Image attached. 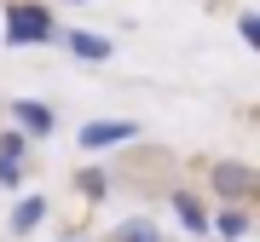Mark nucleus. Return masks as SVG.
I'll return each instance as SVG.
<instances>
[{
    "label": "nucleus",
    "mask_w": 260,
    "mask_h": 242,
    "mask_svg": "<svg viewBox=\"0 0 260 242\" xmlns=\"http://www.w3.org/2000/svg\"><path fill=\"white\" fill-rule=\"evenodd\" d=\"M23 133H0V156H12V162H23Z\"/></svg>",
    "instance_id": "nucleus-11"
},
{
    "label": "nucleus",
    "mask_w": 260,
    "mask_h": 242,
    "mask_svg": "<svg viewBox=\"0 0 260 242\" xmlns=\"http://www.w3.org/2000/svg\"><path fill=\"white\" fill-rule=\"evenodd\" d=\"M81 196H104V173L87 168V173H81Z\"/></svg>",
    "instance_id": "nucleus-13"
},
{
    "label": "nucleus",
    "mask_w": 260,
    "mask_h": 242,
    "mask_svg": "<svg viewBox=\"0 0 260 242\" xmlns=\"http://www.w3.org/2000/svg\"><path fill=\"white\" fill-rule=\"evenodd\" d=\"M168 208H174V214H179V225H185V231L191 236H208V208L203 202H197V196H185V190H174V196H168Z\"/></svg>",
    "instance_id": "nucleus-6"
},
{
    "label": "nucleus",
    "mask_w": 260,
    "mask_h": 242,
    "mask_svg": "<svg viewBox=\"0 0 260 242\" xmlns=\"http://www.w3.org/2000/svg\"><path fill=\"white\" fill-rule=\"evenodd\" d=\"M237 35H243V47H260V18H254V12L237 18Z\"/></svg>",
    "instance_id": "nucleus-10"
},
{
    "label": "nucleus",
    "mask_w": 260,
    "mask_h": 242,
    "mask_svg": "<svg viewBox=\"0 0 260 242\" xmlns=\"http://www.w3.org/2000/svg\"><path fill=\"white\" fill-rule=\"evenodd\" d=\"M41 219H47V196H23V202L12 208V231H18V236H29Z\"/></svg>",
    "instance_id": "nucleus-7"
},
{
    "label": "nucleus",
    "mask_w": 260,
    "mask_h": 242,
    "mask_svg": "<svg viewBox=\"0 0 260 242\" xmlns=\"http://www.w3.org/2000/svg\"><path fill=\"white\" fill-rule=\"evenodd\" d=\"M58 29L47 18V6H12L6 12V47H41V41H52Z\"/></svg>",
    "instance_id": "nucleus-1"
},
{
    "label": "nucleus",
    "mask_w": 260,
    "mask_h": 242,
    "mask_svg": "<svg viewBox=\"0 0 260 242\" xmlns=\"http://www.w3.org/2000/svg\"><path fill=\"white\" fill-rule=\"evenodd\" d=\"M12 121H18L23 139H47V133H52V110L35 104V98H18V104H12Z\"/></svg>",
    "instance_id": "nucleus-4"
},
{
    "label": "nucleus",
    "mask_w": 260,
    "mask_h": 242,
    "mask_svg": "<svg viewBox=\"0 0 260 242\" xmlns=\"http://www.w3.org/2000/svg\"><path fill=\"white\" fill-rule=\"evenodd\" d=\"M116 242H162V231L150 219H127V225H116Z\"/></svg>",
    "instance_id": "nucleus-8"
},
{
    "label": "nucleus",
    "mask_w": 260,
    "mask_h": 242,
    "mask_svg": "<svg viewBox=\"0 0 260 242\" xmlns=\"http://www.w3.org/2000/svg\"><path fill=\"white\" fill-rule=\"evenodd\" d=\"M70 242H81V236H70Z\"/></svg>",
    "instance_id": "nucleus-14"
},
{
    "label": "nucleus",
    "mask_w": 260,
    "mask_h": 242,
    "mask_svg": "<svg viewBox=\"0 0 260 242\" xmlns=\"http://www.w3.org/2000/svg\"><path fill=\"white\" fill-rule=\"evenodd\" d=\"M127 139H139V121H87L75 133L81 150H110V144H127Z\"/></svg>",
    "instance_id": "nucleus-3"
},
{
    "label": "nucleus",
    "mask_w": 260,
    "mask_h": 242,
    "mask_svg": "<svg viewBox=\"0 0 260 242\" xmlns=\"http://www.w3.org/2000/svg\"><path fill=\"white\" fill-rule=\"evenodd\" d=\"M0 185H23V162H12V156H0Z\"/></svg>",
    "instance_id": "nucleus-12"
},
{
    "label": "nucleus",
    "mask_w": 260,
    "mask_h": 242,
    "mask_svg": "<svg viewBox=\"0 0 260 242\" xmlns=\"http://www.w3.org/2000/svg\"><path fill=\"white\" fill-rule=\"evenodd\" d=\"M208 231H220V236H249V214L232 208V214H220V225H208Z\"/></svg>",
    "instance_id": "nucleus-9"
},
{
    "label": "nucleus",
    "mask_w": 260,
    "mask_h": 242,
    "mask_svg": "<svg viewBox=\"0 0 260 242\" xmlns=\"http://www.w3.org/2000/svg\"><path fill=\"white\" fill-rule=\"evenodd\" d=\"M64 47H70V58H87V64H104V58L116 52L104 35H93V29H70V35H64Z\"/></svg>",
    "instance_id": "nucleus-5"
},
{
    "label": "nucleus",
    "mask_w": 260,
    "mask_h": 242,
    "mask_svg": "<svg viewBox=\"0 0 260 242\" xmlns=\"http://www.w3.org/2000/svg\"><path fill=\"white\" fill-rule=\"evenodd\" d=\"M208 185L220 190L225 202H249L254 185H260V173L249 168V162H214V168H208Z\"/></svg>",
    "instance_id": "nucleus-2"
}]
</instances>
